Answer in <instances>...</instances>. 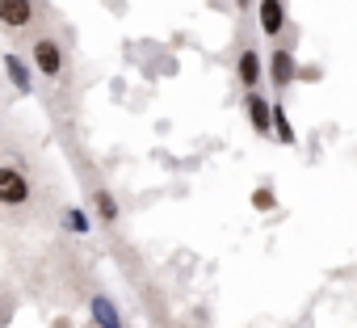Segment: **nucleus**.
I'll use <instances>...</instances> for the list:
<instances>
[{
    "label": "nucleus",
    "instance_id": "1",
    "mask_svg": "<svg viewBox=\"0 0 357 328\" xmlns=\"http://www.w3.org/2000/svg\"><path fill=\"white\" fill-rule=\"evenodd\" d=\"M26 198H30V181H26L17 169H0V202L17 207V202H26Z\"/></svg>",
    "mask_w": 357,
    "mask_h": 328
},
{
    "label": "nucleus",
    "instance_id": "2",
    "mask_svg": "<svg viewBox=\"0 0 357 328\" xmlns=\"http://www.w3.org/2000/svg\"><path fill=\"white\" fill-rule=\"evenodd\" d=\"M0 22H5L9 30H22L34 22V5L30 0H0Z\"/></svg>",
    "mask_w": 357,
    "mask_h": 328
},
{
    "label": "nucleus",
    "instance_id": "3",
    "mask_svg": "<svg viewBox=\"0 0 357 328\" xmlns=\"http://www.w3.org/2000/svg\"><path fill=\"white\" fill-rule=\"evenodd\" d=\"M34 64H38L43 76H59V72H63V51H59V43L43 38V43L34 47Z\"/></svg>",
    "mask_w": 357,
    "mask_h": 328
},
{
    "label": "nucleus",
    "instance_id": "4",
    "mask_svg": "<svg viewBox=\"0 0 357 328\" xmlns=\"http://www.w3.org/2000/svg\"><path fill=\"white\" fill-rule=\"evenodd\" d=\"M257 17H261V30H265V34H282V26H286V9H282V0H261Z\"/></svg>",
    "mask_w": 357,
    "mask_h": 328
},
{
    "label": "nucleus",
    "instance_id": "5",
    "mask_svg": "<svg viewBox=\"0 0 357 328\" xmlns=\"http://www.w3.org/2000/svg\"><path fill=\"white\" fill-rule=\"evenodd\" d=\"M93 320H97L101 328H122V315H118V307H114L105 295H97V299H93Z\"/></svg>",
    "mask_w": 357,
    "mask_h": 328
},
{
    "label": "nucleus",
    "instance_id": "6",
    "mask_svg": "<svg viewBox=\"0 0 357 328\" xmlns=\"http://www.w3.org/2000/svg\"><path fill=\"white\" fill-rule=\"evenodd\" d=\"M248 118H252V131L257 135H269V105H265V97H248Z\"/></svg>",
    "mask_w": 357,
    "mask_h": 328
},
{
    "label": "nucleus",
    "instance_id": "7",
    "mask_svg": "<svg viewBox=\"0 0 357 328\" xmlns=\"http://www.w3.org/2000/svg\"><path fill=\"white\" fill-rule=\"evenodd\" d=\"M273 84H290V76H294V55L290 51H273Z\"/></svg>",
    "mask_w": 357,
    "mask_h": 328
},
{
    "label": "nucleus",
    "instance_id": "8",
    "mask_svg": "<svg viewBox=\"0 0 357 328\" xmlns=\"http://www.w3.org/2000/svg\"><path fill=\"white\" fill-rule=\"evenodd\" d=\"M240 80H244L248 89L261 80V59H257V51H244V55H240Z\"/></svg>",
    "mask_w": 357,
    "mask_h": 328
},
{
    "label": "nucleus",
    "instance_id": "9",
    "mask_svg": "<svg viewBox=\"0 0 357 328\" xmlns=\"http://www.w3.org/2000/svg\"><path fill=\"white\" fill-rule=\"evenodd\" d=\"M5 68H9V76H13V84H17L22 93H30V72H26V64H22L17 55H5Z\"/></svg>",
    "mask_w": 357,
    "mask_h": 328
},
{
    "label": "nucleus",
    "instance_id": "10",
    "mask_svg": "<svg viewBox=\"0 0 357 328\" xmlns=\"http://www.w3.org/2000/svg\"><path fill=\"white\" fill-rule=\"evenodd\" d=\"M93 207L101 211V219H118V202L105 194V190H97V198H93Z\"/></svg>",
    "mask_w": 357,
    "mask_h": 328
},
{
    "label": "nucleus",
    "instance_id": "11",
    "mask_svg": "<svg viewBox=\"0 0 357 328\" xmlns=\"http://www.w3.org/2000/svg\"><path fill=\"white\" fill-rule=\"evenodd\" d=\"M273 126H278V139H282V143H294V131H290V122H286L282 110H273Z\"/></svg>",
    "mask_w": 357,
    "mask_h": 328
},
{
    "label": "nucleus",
    "instance_id": "12",
    "mask_svg": "<svg viewBox=\"0 0 357 328\" xmlns=\"http://www.w3.org/2000/svg\"><path fill=\"white\" fill-rule=\"evenodd\" d=\"M252 207H257V211H273V194H269V190H257V194H252Z\"/></svg>",
    "mask_w": 357,
    "mask_h": 328
},
{
    "label": "nucleus",
    "instance_id": "13",
    "mask_svg": "<svg viewBox=\"0 0 357 328\" xmlns=\"http://www.w3.org/2000/svg\"><path fill=\"white\" fill-rule=\"evenodd\" d=\"M68 228H72V232H89V219H84L80 211H68Z\"/></svg>",
    "mask_w": 357,
    "mask_h": 328
},
{
    "label": "nucleus",
    "instance_id": "14",
    "mask_svg": "<svg viewBox=\"0 0 357 328\" xmlns=\"http://www.w3.org/2000/svg\"><path fill=\"white\" fill-rule=\"evenodd\" d=\"M240 5H248V0H240Z\"/></svg>",
    "mask_w": 357,
    "mask_h": 328
}]
</instances>
